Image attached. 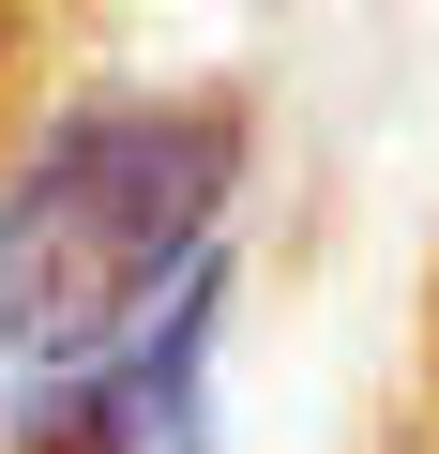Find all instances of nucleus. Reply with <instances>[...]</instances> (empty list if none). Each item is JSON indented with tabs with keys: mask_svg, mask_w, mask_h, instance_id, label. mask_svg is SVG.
Returning <instances> with one entry per match:
<instances>
[{
	"mask_svg": "<svg viewBox=\"0 0 439 454\" xmlns=\"http://www.w3.org/2000/svg\"><path fill=\"white\" fill-rule=\"evenodd\" d=\"M243 121L228 106H76L0 167V364L91 379L212 273Z\"/></svg>",
	"mask_w": 439,
	"mask_h": 454,
	"instance_id": "nucleus-1",
	"label": "nucleus"
}]
</instances>
